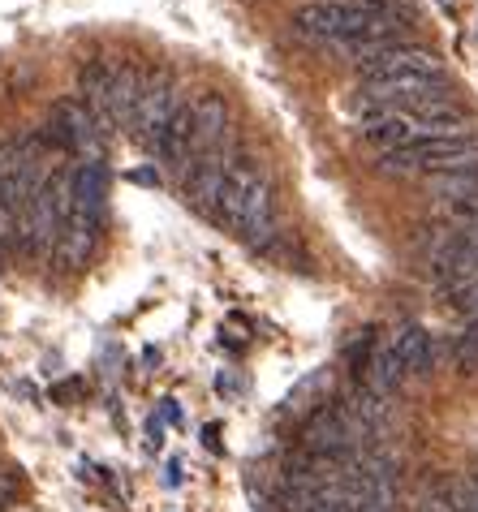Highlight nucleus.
<instances>
[{"label":"nucleus","instance_id":"15","mask_svg":"<svg viewBox=\"0 0 478 512\" xmlns=\"http://www.w3.org/2000/svg\"><path fill=\"white\" fill-rule=\"evenodd\" d=\"M108 78H112V65L108 61H91L87 69H82V104H87L91 112L100 108V99L108 91Z\"/></svg>","mask_w":478,"mask_h":512},{"label":"nucleus","instance_id":"16","mask_svg":"<svg viewBox=\"0 0 478 512\" xmlns=\"http://www.w3.org/2000/svg\"><path fill=\"white\" fill-rule=\"evenodd\" d=\"M375 349H379V340H375V332H362L354 345L345 349V362H349V371H354V379L362 383L367 379V371H371V358H375Z\"/></svg>","mask_w":478,"mask_h":512},{"label":"nucleus","instance_id":"19","mask_svg":"<svg viewBox=\"0 0 478 512\" xmlns=\"http://www.w3.org/2000/svg\"><path fill=\"white\" fill-rule=\"evenodd\" d=\"M164 418H168V422H177V418H181V409H177V401H164Z\"/></svg>","mask_w":478,"mask_h":512},{"label":"nucleus","instance_id":"18","mask_svg":"<svg viewBox=\"0 0 478 512\" xmlns=\"http://www.w3.org/2000/svg\"><path fill=\"white\" fill-rule=\"evenodd\" d=\"M13 495H18V478H13V474H0V512L13 504Z\"/></svg>","mask_w":478,"mask_h":512},{"label":"nucleus","instance_id":"6","mask_svg":"<svg viewBox=\"0 0 478 512\" xmlns=\"http://www.w3.org/2000/svg\"><path fill=\"white\" fill-rule=\"evenodd\" d=\"M358 78L362 82H388V78H444V65L431 48H414V44H392L384 52L362 56Z\"/></svg>","mask_w":478,"mask_h":512},{"label":"nucleus","instance_id":"12","mask_svg":"<svg viewBox=\"0 0 478 512\" xmlns=\"http://www.w3.org/2000/svg\"><path fill=\"white\" fill-rule=\"evenodd\" d=\"M388 345L397 349L405 375H431V371H435V340L427 336V327H418V323L401 327V332L392 336Z\"/></svg>","mask_w":478,"mask_h":512},{"label":"nucleus","instance_id":"13","mask_svg":"<svg viewBox=\"0 0 478 512\" xmlns=\"http://www.w3.org/2000/svg\"><path fill=\"white\" fill-rule=\"evenodd\" d=\"M56 121H65V142L69 147H91L95 142V112L82 104V99H69V104H56Z\"/></svg>","mask_w":478,"mask_h":512},{"label":"nucleus","instance_id":"4","mask_svg":"<svg viewBox=\"0 0 478 512\" xmlns=\"http://www.w3.org/2000/svg\"><path fill=\"white\" fill-rule=\"evenodd\" d=\"M379 168L384 173H427V177H440V173H470L478 168V142L474 138H427V142H410V147H397V151H384L379 155Z\"/></svg>","mask_w":478,"mask_h":512},{"label":"nucleus","instance_id":"8","mask_svg":"<svg viewBox=\"0 0 478 512\" xmlns=\"http://www.w3.org/2000/svg\"><path fill=\"white\" fill-rule=\"evenodd\" d=\"M237 155L233 151H203V155H194V160L181 168V186H186V198L199 211H216V198L224 190V177H229V168H233Z\"/></svg>","mask_w":478,"mask_h":512},{"label":"nucleus","instance_id":"7","mask_svg":"<svg viewBox=\"0 0 478 512\" xmlns=\"http://www.w3.org/2000/svg\"><path fill=\"white\" fill-rule=\"evenodd\" d=\"M177 82L168 78V74H147V87L143 95H138V108H134V117H130V138H138L143 147H151V142L160 138V130L168 125V117L177 112Z\"/></svg>","mask_w":478,"mask_h":512},{"label":"nucleus","instance_id":"2","mask_svg":"<svg viewBox=\"0 0 478 512\" xmlns=\"http://www.w3.org/2000/svg\"><path fill=\"white\" fill-rule=\"evenodd\" d=\"M212 216L229 229L233 237L250 241V246H259V241L272 237V216H276V198H272V181L259 164L250 160H233L229 177H224V190L216 198V211Z\"/></svg>","mask_w":478,"mask_h":512},{"label":"nucleus","instance_id":"14","mask_svg":"<svg viewBox=\"0 0 478 512\" xmlns=\"http://www.w3.org/2000/svg\"><path fill=\"white\" fill-rule=\"evenodd\" d=\"M431 190L440 194V203H470V198H478V168H470V173L431 177Z\"/></svg>","mask_w":478,"mask_h":512},{"label":"nucleus","instance_id":"10","mask_svg":"<svg viewBox=\"0 0 478 512\" xmlns=\"http://www.w3.org/2000/svg\"><path fill=\"white\" fill-rule=\"evenodd\" d=\"M69 216L104 224V164L100 160H82L69 177Z\"/></svg>","mask_w":478,"mask_h":512},{"label":"nucleus","instance_id":"3","mask_svg":"<svg viewBox=\"0 0 478 512\" xmlns=\"http://www.w3.org/2000/svg\"><path fill=\"white\" fill-rule=\"evenodd\" d=\"M466 112L457 104H427V108H397V112H371L362 117V138L379 151H397L410 142H427V138H470L466 134Z\"/></svg>","mask_w":478,"mask_h":512},{"label":"nucleus","instance_id":"11","mask_svg":"<svg viewBox=\"0 0 478 512\" xmlns=\"http://www.w3.org/2000/svg\"><path fill=\"white\" fill-rule=\"evenodd\" d=\"M194 108V138H199V155L224 147V134H229V104L216 91H203L190 99Z\"/></svg>","mask_w":478,"mask_h":512},{"label":"nucleus","instance_id":"1","mask_svg":"<svg viewBox=\"0 0 478 512\" xmlns=\"http://www.w3.org/2000/svg\"><path fill=\"white\" fill-rule=\"evenodd\" d=\"M289 26L302 39L354 52L362 61V56L397 44L405 18L388 5H375V0H302V5L293 9Z\"/></svg>","mask_w":478,"mask_h":512},{"label":"nucleus","instance_id":"9","mask_svg":"<svg viewBox=\"0 0 478 512\" xmlns=\"http://www.w3.org/2000/svg\"><path fill=\"white\" fill-rule=\"evenodd\" d=\"M147 87V74L138 65H112V78H108V91L95 108V121H112V125H130L134 108H138V95Z\"/></svg>","mask_w":478,"mask_h":512},{"label":"nucleus","instance_id":"5","mask_svg":"<svg viewBox=\"0 0 478 512\" xmlns=\"http://www.w3.org/2000/svg\"><path fill=\"white\" fill-rule=\"evenodd\" d=\"M65 216H69V177L52 173V177H44V186H39L35 203H31L18 254H26V259H44V254H52L56 241H61Z\"/></svg>","mask_w":478,"mask_h":512},{"label":"nucleus","instance_id":"17","mask_svg":"<svg viewBox=\"0 0 478 512\" xmlns=\"http://www.w3.org/2000/svg\"><path fill=\"white\" fill-rule=\"evenodd\" d=\"M448 302H453V310H457V315L474 319V315H478V280L470 284V289H461L457 297H448Z\"/></svg>","mask_w":478,"mask_h":512}]
</instances>
